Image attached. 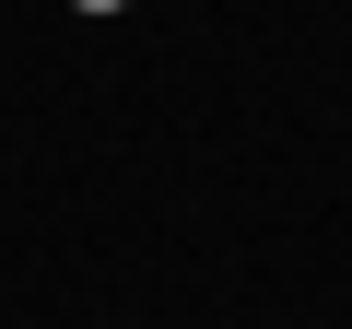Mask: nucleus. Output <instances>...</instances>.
<instances>
[{"mask_svg": "<svg viewBox=\"0 0 352 329\" xmlns=\"http://www.w3.org/2000/svg\"><path fill=\"white\" fill-rule=\"evenodd\" d=\"M82 12H118V0H82Z\"/></svg>", "mask_w": 352, "mask_h": 329, "instance_id": "1", "label": "nucleus"}]
</instances>
